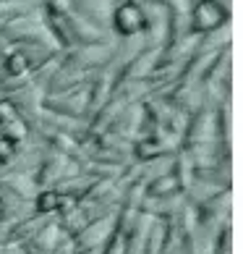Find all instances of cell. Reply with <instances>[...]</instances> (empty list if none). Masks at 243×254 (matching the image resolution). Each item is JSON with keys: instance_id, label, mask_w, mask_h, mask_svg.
<instances>
[{"instance_id": "obj_2", "label": "cell", "mask_w": 243, "mask_h": 254, "mask_svg": "<svg viewBox=\"0 0 243 254\" xmlns=\"http://www.w3.org/2000/svg\"><path fill=\"white\" fill-rule=\"evenodd\" d=\"M115 29L120 34H136V32H142L144 26H146V16L142 11V5L139 3H123L115 11Z\"/></svg>"}, {"instance_id": "obj_1", "label": "cell", "mask_w": 243, "mask_h": 254, "mask_svg": "<svg viewBox=\"0 0 243 254\" xmlns=\"http://www.w3.org/2000/svg\"><path fill=\"white\" fill-rule=\"evenodd\" d=\"M228 21V11L217 0H201L194 8V29L196 32H212Z\"/></svg>"}, {"instance_id": "obj_5", "label": "cell", "mask_w": 243, "mask_h": 254, "mask_svg": "<svg viewBox=\"0 0 243 254\" xmlns=\"http://www.w3.org/2000/svg\"><path fill=\"white\" fill-rule=\"evenodd\" d=\"M5 68H8V73H11V76H21V73L29 68V58H26L24 53H13L11 58L5 61Z\"/></svg>"}, {"instance_id": "obj_3", "label": "cell", "mask_w": 243, "mask_h": 254, "mask_svg": "<svg viewBox=\"0 0 243 254\" xmlns=\"http://www.w3.org/2000/svg\"><path fill=\"white\" fill-rule=\"evenodd\" d=\"M60 194L58 191H42L40 194V199H37V210L40 212H52V210H58L60 207Z\"/></svg>"}, {"instance_id": "obj_8", "label": "cell", "mask_w": 243, "mask_h": 254, "mask_svg": "<svg viewBox=\"0 0 243 254\" xmlns=\"http://www.w3.org/2000/svg\"><path fill=\"white\" fill-rule=\"evenodd\" d=\"M71 0H52V11H68Z\"/></svg>"}, {"instance_id": "obj_4", "label": "cell", "mask_w": 243, "mask_h": 254, "mask_svg": "<svg viewBox=\"0 0 243 254\" xmlns=\"http://www.w3.org/2000/svg\"><path fill=\"white\" fill-rule=\"evenodd\" d=\"M175 189H178V178H175V176L167 178V176H165V178H157V181L149 186V194H152V196H162V194L175 191Z\"/></svg>"}, {"instance_id": "obj_6", "label": "cell", "mask_w": 243, "mask_h": 254, "mask_svg": "<svg viewBox=\"0 0 243 254\" xmlns=\"http://www.w3.org/2000/svg\"><path fill=\"white\" fill-rule=\"evenodd\" d=\"M16 152V142L11 136H0V163H8Z\"/></svg>"}, {"instance_id": "obj_7", "label": "cell", "mask_w": 243, "mask_h": 254, "mask_svg": "<svg viewBox=\"0 0 243 254\" xmlns=\"http://www.w3.org/2000/svg\"><path fill=\"white\" fill-rule=\"evenodd\" d=\"M136 152H139V157H154L157 152H160V144H157L154 139H149V142H142L136 147Z\"/></svg>"}]
</instances>
